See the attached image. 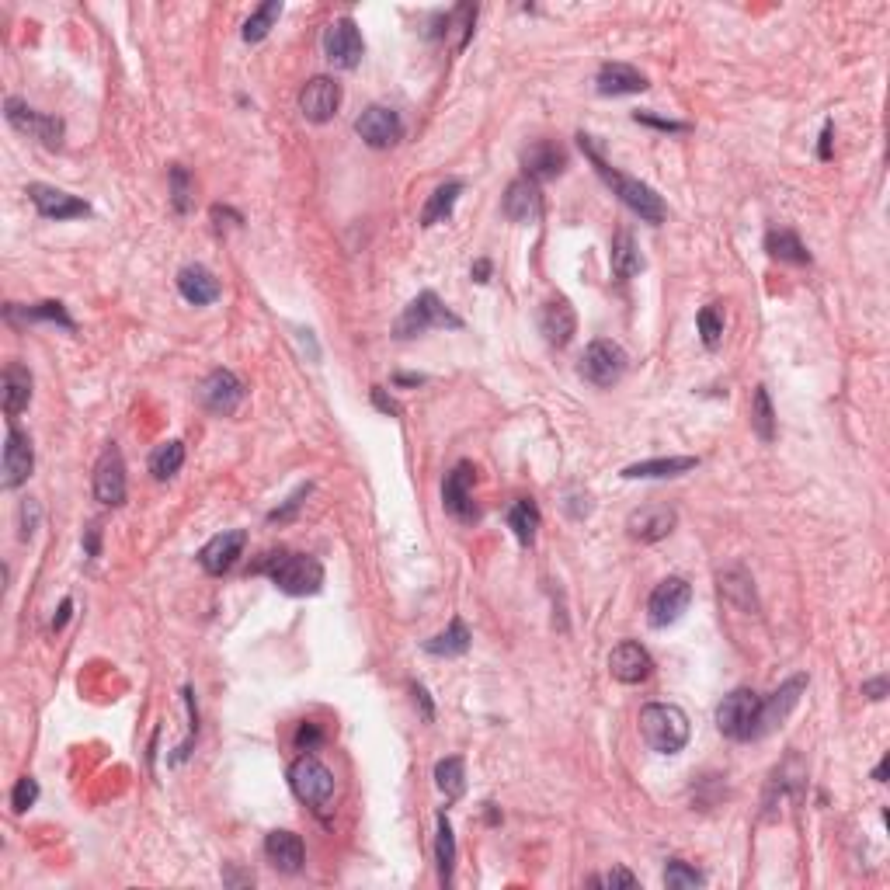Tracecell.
<instances>
[{
	"label": "cell",
	"mask_w": 890,
	"mask_h": 890,
	"mask_svg": "<svg viewBox=\"0 0 890 890\" xmlns=\"http://www.w3.org/2000/svg\"><path fill=\"white\" fill-rule=\"evenodd\" d=\"M578 143H581V150H585L588 157H592L598 178H602L605 185L612 188V195H616V199L623 202L626 209H633V213H637L640 220L651 223V226H658L661 220H665V202H661V195L654 192L651 185H644V181L630 178V174H623V171H612V167L602 160V153L595 150L592 136L581 133V136H578Z\"/></svg>",
	"instance_id": "obj_1"
},
{
	"label": "cell",
	"mask_w": 890,
	"mask_h": 890,
	"mask_svg": "<svg viewBox=\"0 0 890 890\" xmlns=\"http://www.w3.org/2000/svg\"><path fill=\"white\" fill-rule=\"evenodd\" d=\"M254 574H268L275 581V588L293 598L317 595L324 588V567L317 557L306 553H289V550H268L258 564L251 567Z\"/></svg>",
	"instance_id": "obj_2"
},
{
	"label": "cell",
	"mask_w": 890,
	"mask_h": 890,
	"mask_svg": "<svg viewBox=\"0 0 890 890\" xmlns=\"http://www.w3.org/2000/svg\"><path fill=\"white\" fill-rule=\"evenodd\" d=\"M640 724V738L651 751L658 755H678V751L689 744V717H685L682 706L675 703H647L637 717Z\"/></svg>",
	"instance_id": "obj_3"
},
{
	"label": "cell",
	"mask_w": 890,
	"mask_h": 890,
	"mask_svg": "<svg viewBox=\"0 0 890 890\" xmlns=\"http://www.w3.org/2000/svg\"><path fill=\"white\" fill-rule=\"evenodd\" d=\"M432 327H452V331H459L463 320H459L432 289H425V293H418L407 303V310L400 313V320L393 324V334H397V338H418V334L432 331Z\"/></svg>",
	"instance_id": "obj_4"
},
{
	"label": "cell",
	"mask_w": 890,
	"mask_h": 890,
	"mask_svg": "<svg viewBox=\"0 0 890 890\" xmlns=\"http://www.w3.org/2000/svg\"><path fill=\"white\" fill-rule=\"evenodd\" d=\"M758 710L762 696L755 689H734L717 706V727L731 741H758Z\"/></svg>",
	"instance_id": "obj_5"
},
{
	"label": "cell",
	"mask_w": 890,
	"mask_h": 890,
	"mask_svg": "<svg viewBox=\"0 0 890 890\" xmlns=\"http://www.w3.org/2000/svg\"><path fill=\"white\" fill-rule=\"evenodd\" d=\"M289 786L303 804L317 807V811L334 800V772L313 755H299L289 765Z\"/></svg>",
	"instance_id": "obj_6"
},
{
	"label": "cell",
	"mask_w": 890,
	"mask_h": 890,
	"mask_svg": "<svg viewBox=\"0 0 890 890\" xmlns=\"http://www.w3.org/2000/svg\"><path fill=\"white\" fill-rule=\"evenodd\" d=\"M626 362L630 359H626L623 345H616V341H609V338H598L585 348L578 372L585 383L598 386V390H609V386H616L619 379H623Z\"/></svg>",
	"instance_id": "obj_7"
},
{
	"label": "cell",
	"mask_w": 890,
	"mask_h": 890,
	"mask_svg": "<svg viewBox=\"0 0 890 890\" xmlns=\"http://www.w3.org/2000/svg\"><path fill=\"white\" fill-rule=\"evenodd\" d=\"M4 119L11 122L18 133L39 140L42 147H49V150L63 147V133H67V126H63V119H56V115H42V112H35V108H28L25 101L7 98L4 101Z\"/></svg>",
	"instance_id": "obj_8"
},
{
	"label": "cell",
	"mask_w": 890,
	"mask_h": 890,
	"mask_svg": "<svg viewBox=\"0 0 890 890\" xmlns=\"http://www.w3.org/2000/svg\"><path fill=\"white\" fill-rule=\"evenodd\" d=\"M126 459H122V449L115 442H108L101 449L98 463H94V498L108 508H119L126 501Z\"/></svg>",
	"instance_id": "obj_9"
},
{
	"label": "cell",
	"mask_w": 890,
	"mask_h": 890,
	"mask_svg": "<svg viewBox=\"0 0 890 890\" xmlns=\"http://www.w3.org/2000/svg\"><path fill=\"white\" fill-rule=\"evenodd\" d=\"M692 602V585L685 578H665L658 588L647 598V623L654 630H665V626L678 623L682 612L689 609Z\"/></svg>",
	"instance_id": "obj_10"
},
{
	"label": "cell",
	"mask_w": 890,
	"mask_h": 890,
	"mask_svg": "<svg viewBox=\"0 0 890 890\" xmlns=\"http://www.w3.org/2000/svg\"><path fill=\"white\" fill-rule=\"evenodd\" d=\"M362 53H366V42H362V32L352 18H338L327 25L324 32V56L331 67L338 70H355L362 63Z\"/></svg>",
	"instance_id": "obj_11"
},
{
	"label": "cell",
	"mask_w": 890,
	"mask_h": 890,
	"mask_svg": "<svg viewBox=\"0 0 890 890\" xmlns=\"http://www.w3.org/2000/svg\"><path fill=\"white\" fill-rule=\"evenodd\" d=\"M473 480H477V470L470 463H456L452 473H445V484H442V505L452 519L459 522H477L480 512L473 505Z\"/></svg>",
	"instance_id": "obj_12"
},
{
	"label": "cell",
	"mask_w": 890,
	"mask_h": 890,
	"mask_svg": "<svg viewBox=\"0 0 890 890\" xmlns=\"http://www.w3.org/2000/svg\"><path fill=\"white\" fill-rule=\"evenodd\" d=\"M25 195L32 199V206L39 209L42 220L63 223V220H77V216H91V206H87L84 199L63 192V188L42 185V181H32V185L25 188Z\"/></svg>",
	"instance_id": "obj_13"
},
{
	"label": "cell",
	"mask_w": 890,
	"mask_h": 890,
	"mask_svg": "<svg viewBox=\"0 0 890 890\" xmlns=\"http://www.w3.org/2000/svg\"><path fill=\"white\" fill-rule=\"evenodd\" d=\"M244 397H247L244 383H240L230 369H213L199 386L202 407H206V411H213V414H223V418H230V414L244 404Z\"/></svg>",
	"instance_id": "obj_14"
},
{
	"label": "cell",
	"mask_w": 890,
	"mask_h": 890,
	"mask_svg": "<svg viewBox=\"0 0 890 890\" xmlns=\"http://www.w3.org/2000/svg\"><path fill=\"white\" fill-rule=\"evenodd\" d=\"M355 133L362 136V143L372 150H386V147H397L400 136H404V122L393 108L383 105H369L366 112L355 119Z\"/></svg>",
	"instance_id": "obj_15"
},
{
	"label": "cell",
	"mask_w": 890,
	"mask_h": 890,
	"mask_svg": "<svg viewBox=\"0 0 890 890\" xmlns=\"http://www.w3.org/2000/svg\"><path fill=\"white\" fill-rule=\"evenodd\" d=\"M338 108H341V84L334 77H313L306 80V87L299 91V112H303V119L317 122V126L331 122L334 115H338Z\"/></svg>",
	"instance_id": "obj_16"
},
{
	"label": "cell",
	"mask_w": 890,
	"mask_h": 890,
	"mask_svg": "<svg viewBox=\"0 0 890 890\" xmlns=\"http://www.w3.org/2000/svg\"><path fill=\"white\" fill-rule=\"evenodd\" d=\"M0 484H4V491H14V487H21L28 477H32L35 470V449H32V439H28L21 428H7V439H4V466H0Z\"/></svg>",
	"instance_id": "obj_17"
},
{
	"label": "cell",
	"mask_w": 890,
	"mask_h": 890,
	"mask_svg": "<svg viewBox=\"0 0 890 890\" xmlns=\"http://www.w3.org/2000/svg\"><path fill=\"white\" fill-rule=\"evenodd\" d=\"M675 525H678L675 508L654 501V505H640L637 512H630V519H626V532H630V539H637V543H658V539L671 536V529H675Z\"/></svg>",
	"instance_id": "obj_18"
},
{
	"label": "cell",
	"mask_w": 890,
	"mask_h": 890,
	"mask_svg": "<svg viewBox=\"0 0 890 890\" xmlns=\"http://www.w3.org/2000/svg\"><path fill=\"white\" fill-rule=\"evenodd\" d=\"M244 546H247V532L244 529H226V532H220V536H213L199 550L202 571L213 574V578H220V574L233 571V564L244 557Z\"/></svg>",
	"instance_id": "obj_19"
},
{
	"label": "cell",
	"mask_w": 890,
	"mask_h": 890,
	"mask_svg": "<svg viewBox=\"0 0 890 890\" xmlns=\"http://www.w3.org/2000/svg\"><path fill=\"white\" fill-rule=\"evenodd\" d=\"M807 689V675H793L790 682H783L769 699H762V710H758V738H765L769 731H776L786 717L793 713V706L800 703Z\"/></svg>",
	"instance_id": "obj_20"
},
{
	"label": "cell",
	"mask_w": 890,
	"mask_h": 890,
	"mask_svg": "<svg viewBox=\"0 0 890 890\" xmlns=\"http://www.w3.org/2000/svg\"><path fill=\"white\" fill-rule=\"evenodd\" d=\"M609 675L623 685H640L654 675V658L637 640H623V644H616L609 654Z\"/></svg>",
	"instance_id": "obj_21"
},
{
	"label": "cell",
	"mask_w": 890,
	"mask_h": 890,
	"mask_svg": "<svg viewBox=\"0 0 890 890\" xmlns=\"http://www.w3.org/2000/svg\"><path fill=\"white\" fill-rule=\"evenodd\" d=\"M522 167H525V178L539 181H550L557 174L567 171V150L553 140H536L532 147L522 150Z\"/></svg>",
	"instance_id": "obj_22"
},
{
	"label": "cell",
	"mask_w": 890,
	"mask_h": 890,
	"mask_svg": "<svg viewBox=\"0 0 890 890\" xmlns=\"http://www.w3.org/2000/svg\"><path fill=\"white\" fill-rule=\"evenodd\" d=\"M501 213L512 223H532L543 213V195H539V185L532 178H515L508 185L505 199H501Z\"/></svg>",
	"instance_id": "obj_23"
},
{
	"label": "cell",
	"mask_w": 890,
	"mask_h": 890,
	"mask_svg": "<svg viewBox=\"0 0 890 890\" xmlns=\"http://www.w3.org/2000/svg\"><path fill=\"white\" fill-rule=\"evenodd\" d=\"M651 87V80L640 74L630 63H605L595 77V91L602 98H623V94H644Z\"/></svg>",
	"instance_id": "obj_24"
},
{
	"label": "cell",
	"mask_w": 890,
	"mask_h": 890,
	"mask_svg": "<svg viewBox=\"0 0 890 890\" xmlns=\"http://www.w3.org/2000/svg\"><path fill=\"white\" fill-rule=\"evenodd\" d=\"M539 331H543V338L550 341L553 348H564L567 341L574 338V331H578V313H574V306L567 303L564 296L550 299V303L539 310Z\"/></svg>",
	"instance_id": "obj_25"
},
{
	"label": "cell",
	"mask_w": 890,
	"mask_h": 890,
	"mask_svg": "<svg viewBox=\"0 0 890 890\" xmlns=\"http://www.w3.org/2000/svg\"><path fill=\"white\" fill-rule=\"evenodd\" d=\"M265 856L279 873H299V870H303V863H306L303 838H299L296 831H268Z\"/></svg>",
	"instance_id": "obj_26"
},
{
	"label": "cell",
	"mask_w": 890,
	"mask_h": 890,
	"mask_svg": "<svg viewBox=\"0 0 890 890\" xmlns=\"http://www.w3.org/2000/svg\"><path fill=\"white\" fill-rule=\"evenodd\" d=\"M178 293L192 306H209L220 299L223 289H220V279H216L206 265H188L178 272Z\"/></svg>",
	"instance_id": "obj_27"
},
{
	"label": "cell",
	"mask_w": 890,
	"mask_h": 890,
	"mask_svg": "<svg viewBox=\"0 0 890 890\" xmlns=\"http://www.w3.org/2000/svg\"><path fill=\"white\" fill-rule=\"evenodd\" d=\"M0 386H4V414L7 418H18L28 407V400H32V372L21 366V362H7Z\"/></svg>",
	"instance_id": "obj_28"
},
{
	"label": "cell",
	"mask_w": 890,
	"mask_h": 890,
	"mask_svg": "<svg viewBox=\"0 0 890 890\" xmlns=\"http://www.w3.org/2000/svg\"><path fill=\"white\" fill-rule=\"evenodd\" d=\"M696 456H671V459H644L623 470L626 480H658V477H682V473L696 470Z\"/></svg>",
	"instance_id": "obj_29"
},
{
	"label": "cell",
	"mask_w": 890,
	"mask_h": 890,
	"mask_svg": "<svg viewBox=\"0 0 890 890\" xmlns=\"http://www.w3.org/2000/svg\"><path fill=\"white\" fill-rule=\"evenodd\" d=\"M640 272H644V254H640L630 230H619L616 237H612V275H616L619 282H626Z\"/></svg>",
	"instance_id": "obj_30"
},
{
	"label": "cell",
	"mask_w": 890,
	"mask_h": 890,
	"mask_svg": "<svg viewBox=\"0 0 890 890\" xmlns=\"http://www.w3.org/2000/svg\"><path fill=\"white\" fill-rule=\"evenodd\" d=\"M470 630H466L463 619H452L442 633H435L432 640H425V651L435 654V658H459V654L470 651Z\"/></svg>",
	"instance_id": "obj_31"
},
{
	"label": "cell",
	"mask_w": 890,
	"mask_h": 890,
	"mask_svg": "<svg viewBox=\"0 0 890 890\" xmlns=\"http://www.w3.org/2000/svg\"><path fill=\"white\" fill-rule=\"evenodd\" d=\"M459 195H463V181H445V185L435 188L432 199H428L425 209H421V226H435V223L449 220Z\"/></svg>",
	"instance_id": "obj_32"
},
{
	"label": "cell",
	"mask_w": 890,
	"mask_h": 890,
	"mask_svg": "<svg viewBox=\"0 0 890 890\" xmlns=\"http://www.w3.org/2000/svg\"><path fill=\"white\" fill-rule=\"evenodd\" d=\"M765 251L776 261H790V265H811V254L800 244V237L793 230H769L765 233Z\"/></svg>",
	"instance_id": "obj_33"
},
{
	"label": "cell",
	"mask_w": 890,
	"mask_h": 890,
	"mask_svg": "<svg viewBox=\"0 0 890 890\" xmlns=\"http://www.w3.org/2000/svg\"><path fill=\"white\" fill-rule=\"evenodd\" d=\"M539 522H543V515H539L536 501L519 498L512 508H508V529L515 532V539H519L522 546H532V539H536V532H539Z\"/></svg>",
	"instance_id": "obj_34"
},
{
	"label": "cell",
	"mask_w": 890,
	"mask_h": 890,
	"mask_svg": "<svg viewBox=\"0 0 890 890\" xmlns=\"http://www.w3.org/2000/svg\"><path fill=\"white\" fill-rule=\"evenodd\" d=\"M7 317H11V320H18V317H25V320H53V324H60V327H67V331H74V320H70L67 306L56 303V299H46V303H35V306L11 303V306H7Z\"/></svg>",
	"instance_id": "obj_35"
},
{
	"label": "cell",
	"mask_w": 890,
	"mask_h": 890,
	"mask_svg": "<svg viewBox=\"0 0 890 890\" xmlns=\"http://www.w3.org/2000/svg\"><path fill=\"white\" fill-rule=\"evenodd\" d=\"M751 428H755V435L762 442L776 439V411H772V400L765 386H755V393H751Z\"/></svg>",
	"instance_id": "obj_36"
},
{
	"label": "cell",
	"mask_w": 890,
	"mask_h": 890,
	"mask_svg": "<svg viewBox=\"0 0 890 890\" xmlns=\"http://www.w3.org/2000/svg\"><path fill=\"white\" fill-rule=\"evenodd\" d=\"M720 592H724L727 598H731L734 605H741V609L758 612L755 588H751V578L741 571V567H731V571H724V574H720Z\"/></svg>",
	"instance_id": "obj_37"
},
{
	"label": "cell",
	"mask_w": 890,
	"mask_h": 890,
	"mask_svg": "<svg viewBox=\"0 0 890 890\" xmlns=\"http://www.w3.org/2000/svg\"><path fill=\"white\" fill-rule=\"evenodd\" d=\"M435 863H439L442 887L452 884V866H456V835H452L449 817L439 814V838H435Z\"/></svg>",
	"instance_id": "obj_38"
},
{
	"label": "cell",
	"mask_w": 890,
	"mask_h": 890,
	"mask_svg": "<svg viewBox=\"0 0 890 890\" xmlns=\"http://www.w3.org/2000/svg\"><path fill=\"white\" fill-rule=\"evenodd\" d=\"M185 466V445L181 442H164L150 452V473L153 480H171L174 473Z\"/></svg>",
	"instance_id": "obj_39"
},
{
	"label": "cell",
	"mask_w": 890,
	"mask_h": 890,
	"mask_svg": "<svg viewBox=\"0 0 890 890\" xmlns=\"http://www.w3.org/2000/svg\"><path fill=\"white\" fill-rule=\"evenodd\" d=\"M435 786H439V790L449 800L463 797V790H466V765H463V758H459V755L442 758V762L435 765Z\"/></svg>",
	"instance_id": "obj_40"
},
{
	"label": "cell",
	"mask_w": 890,
	"mask_h": 890,
	"mask_svg": "<svg viewBox=\"0 0 890 890\" xmlns=\"http://www.w3.org/2000/svg\"><path fill=\"white\" fill-rule=\"evenodd\" d=\"M279 14H282V0H265V4H261L258 11L244 21V32H240V35H244V42H251V46H254V42L265 39V35L272 32L275 21H279Z\"/></svg>",
	"instance_id": "obj_41"
},
{
	"label": "cell",
	"mask_w": 890,
	"mask_h": 890,
	"mask_svg": "<svg viewBox=\"0 0 890 890\" xmlns=\"http://www.w3.org/2000/svg\"><path fill=\"white\" fill-rule=\"evenodd\" d=\"M706 877L696 870V866L682 863V859H671V863L665 866V887L671 890H689V887H703Z\"/></svg>",
	"instance_id": "obj_42"
},
{
	"label": "cell",
	"mask_w": 890,
	"mask_h": 890,
	"mask_svg": "<svg viewBox=\"0 0 890 890\" xmlns=\"http://www.w3.org/2000/svg\"><path fill=\"white\" fill-rule=\"evenodd\" d=\"M696 324H699V338H703V345L720 348V341H724V313H720L717 306H703Z\"/></svg>",
	"instance_id": "obj_43"
},
{
	"label": "cell",
	"mask_w": 890,
	"mask_h": 890,
	"mask_svg": "<svg viewBox=\"0 0 890 890\" xmlns=\"http://www.w3.org/2000/svg\"><path fill=\"white\" fill-rule=\"evenodd\" d=\"M171 206L181 216L192 209V174L181 164H171Z\"/></svg>",
	"instance_id": "obj_44"
},
{
	"label": "cell",
	"mask_w": 890,
	"mask_h": 890,
	"mask_svg": "<svg viewBox=\"0 0 890 890\" xmlns=\"http://www.w3.org/2000/svg\"><path fill=\"white\" fill-rule=\"evenodd\" d=\"M35 800H39V783H35L32 776H21L18 783H14V790H11V811L25 814Z\"/></svg>",
	"instance_id": "obj_45"
},
{
	"label": "cell",
	"mask_w": 890,
	"mask_h": 890,
	"mask_svg": "<svg viewBox=\"0 0 890 890\" xmlns=\"http://www.w3.org/2000/svg\"><path fill=\"white\" fill-rule=\"evenodd\" d=\"M310 491H313V484H303V487H299V491L293 494V498H286V505L275 508V512H268V522H289V519H293V515L299 512V505H303V498H306V494H310Z\"/></svg>",
	"instance_id": "obj_46"
},
{
	"label": "cell",
	"mask_w": 890,
	"mask_h": 890,
	"mask_svg": "<svg viewBox=\"0 0 890 890\" xmlns=\"http://www.w3.org/2000/svg\"><path fill=\"white\" fill-rule=\"evenodd\" d=\"M592 884H598V887H637L640 880L633 877L630 870H623V866H616V870H609V873H605V877L592 880Z\"/></svg>",
	"instance_id": "obj_47"
},
{
	"label": "cell",
	"mask_w": 890,
	"mask_h": 890,
	"mask_svg": "<svg viewBox=\"0 0 890 890\" xmlns=\"http://www.w3.org/2000/svg\"><path fill=\"white\" fill-rule=\"evenodd\" d=\"M320 741H324V734H320L317 724H310V720H306V724H299V731H296V748L299 751H313Z\"/></svg>",
	"instance_id": "obj_48"
},
{
	"label": "cell",
	"mask_w": 890,
	"mask_h": 890,
	"mask_svg": "<svg viewBox=\"0 0 890 890\" xmlns=\"http://www.w3.org/2000/svg\"><path fill=\"white\" fill-rule=\"evenodd\" d=\"M633 119L644 122V126H654V129H665V133H685V122H668V119H658V115L651 112H633Z\"/></svg>",
	"instance_id": "obj_49"
},
{
	"label": "cell",
	"mask_w": 890,
	"mask_h": 890,
	"mask_svg": "<svg viewBox=\"0 0 890 890\" xmlns=\"http://www.w3.org/2000/svg\"><path fill=\"white\" fill-rule=\"evenodd\" d=\"M39 525V505L28 498V505H21V539H28Z\"/></svg>",
	"instance_id": "obj_50"
},
{
	"label": "cell",
	"mask_w": 890,
	"mask_h": 890,
	"mask_svg": "<svg viewBox=\"0 0 890 890\" xmlns=\"http://www.w3.org/2000/svg\"><path fill=\"white\" fill-rule=\"evenodd\" d=\"M411 692H414V703L421 706V717H425L428 724H432V720H435V710H432V699H428L425 685H418V682H414V685H411Z\"/></svg>",
	"instance_id": "obj_51"
},
{
	"label": "cell",
	"mask_w": 890,
	"mask_h": 890,
	"mask_svg": "<svg viewBox=\"0 0 890 890\" xmlns=\"http://www.w3.org/2000/svg\"><path fill=\"white\" fill-rule=\"evenodd\" d=\"M372 404H376L383 414H400V407L393 404V397H386L383 386H372Z\"/></svg>",
	"instance_id": "obj_52"
},
{
	"label": "cell",
	"mask_w": 890,
	"mask_h": 890,
	"mask_svg": "<svg viewBox=\"0 0 890 890\" xmlns=\"http://www.w3.org/2000/svg\"><path fill=\"white\" fill-rule=\"evenodd\" d=\"M863 696L866 699H884L887 696V678H873V682H863Z\"/></svg>",
	"instance_id": "obj_53"
},
{
	"label": "cell",
	"mask_w": 890,
	"mask_h": 890,
	"mask_svg": "<svg viewBox=\"0 0 890 890\" xmlns=\"http://www.w3.org/2000/svg\"><path fill=\"white\" fill-rule=\"evenodd\" d=\"M70 609H74V602H70V598H63L60 602V616L53 619V633H60L63 626H67V619H70Z\"/></svg>",
	"instance_id": "obj_54"
},
{
	"label": "cell",
	"mask_w": 890,
	"mask_h": 890,
	"mask_svg": "<svg viewBox=\"0 0 890 890\" xmlns=\"http://www.w3.org/2000/svg\"><path fill=\"white\" fill-rule=\"evenodd\" d=\"M817 157L828 160L831 157V122H824V133H821V147H817Z\"/></svg>",
	"instance_id": "obj_55"
},
{
	"label": "cell",
	"mask_w": 890,
	"mask_h": 890,
	"mask_svg": "<svg viewBox=\"0 0 890 890\" xmlns=\"http://www.w3.org/2000/svg\"><path fill=\"white\" fill-rule=\"evenodd\" d=\"M470 275H473V279H477V282H487V279H491V261L480 258L477 265L470 268Z\"/></svg>",
	"instance_id": "obj_56"
},
{
	"label": "cell",
	"mask_w": 890,
	"mask_h": 890,
	"mask_svg": "<svg viewBox=\"0 0 890 890\" xmlns=\"http://www.w3.org/2000/svg\"><path fill=\"white\" fill-rule=\"evenodd\" d=\"M84 546H87V557H98V525H91V529H87Z\"/></svg>",
	"instance_id": "obj_57"
},
{
	"label": "cell",
	"mask_w": 890,
	"mask_h": 890,
	"mask_svg": "<svg viewBox=\"0 0 890 890\" xmlns=\"http://www.w3.org/2000/svg\"><path fill=\"white\" fill-rule=\"evenodd\" d=\"M873 779H877V783H887V758L873 769Z\"/></svg>",
	"instance_id": "obj_58"
},
{
	"label": "cell",
	"mask_w": 890,
	"mask_h": 890,
	"mask_svg": "<svg viewBox=\"0 0 890 890\" xmlns=\"http://www.w3.org/2000/svg\"><path fill=\"white\" fill-rule=\"evenodd\" d=\"M397 383H425L421 376H397Z\"/></svg>",
	"instance_id": "obj_59"
}]
</instances>
